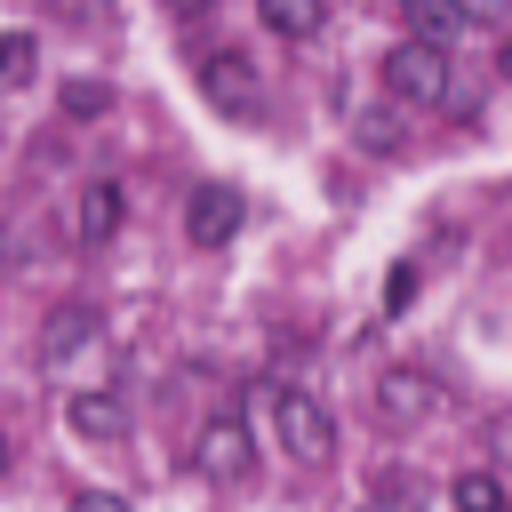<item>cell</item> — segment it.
Returning a JSON list of instances; mask_svg holds the SVG:
<instances>
[{
    "mask_svg": "<svg viewBox=\"0 0 512 512\" xmlns=\"http://www.w3.org/2000/svg\"><path fill=\"white\" fill-rule=\"evenodd\" d=\"M272 432H280V448H288L296 464H328V456H336V416H328L304 384H280V392H272Z\"/></svg>",
    "mask_w": 512,
    "mask_h": 512,
    "instance_id": "6da1fadb",
    "label": "cell"
},
{
    "mask_svg": "<svg viewBox=\"0 0 512 512\" xmlns=\"http://www.w3.org/2000/svg\"><path fill=\"white\" fill-rule=\"evenodd\" d=\"M384 88L400 96V104H448V48L440 40H392L384 48Z\"/></svg>",
    "mask_w": 512,
    "mask_h": 512,
    "instance_id": "7a4b0ae2",
    "label": "cell"
},
{
    "mask_svg": "<svg viewBox=\"0 0 512 512\" xmlns=\"http://www.w3.org/2000/svg\"><path fill=\"white\" fill-rule=\"evenodd\" d=\"M200 96H208L216 112L248 120V112L264 104V80H256V64H248L240 48H208V56H200Z\"/></svg>",
    "mask_w": 512,
    "mask_h": 512,
    "instance_id": "3957f363",
    "label": "cell"
},
{
    "mask_svg": "<svg viewBox=\"0 0 512 512\" xmlns=\"http://www.w3.org/2000/svg\"><path fill=\"white\" fill-rule=\"evenodd\" d=\"M432 400H440V384H432L424 368H384V376H376V392H368V408H376V424H384V432L424 424V416H432Z\"/></svg>",
    "mask_w": 512,
    "mask_h": 512,
    "instance_id": "277c9868",
    "label": "cell"
},
{
    "mask_svg": "<svg viewBox=\"0 0 512 512\" xmlns=\"http://www.w3.org/2000/svg\"><path fill=\"white\" fill-rule=\"evenodd\" d=\"M248 464H256L248 424H240V416H208L200 440H192V472H208V480H248Z\"/></svg>",
    "mask_w": 512,
    "mask_h": 512,
    "instance_id": "5b68a950",
    "label": "cell"
},
{
    "mask_svg": "<svg viewBox=\"0 0 512 512\" xmlns=\"http://www.w3.org/2000/svg\"><path fill=\"white\" fill-rule=\"evenodd\" d=\"M240 216H248V200H240L232 184H192V200H184V240H192V248H224V240L240 232Z\"/></svg>",
    "mask_w": 512,
    "mask_h": 512,
    "instance_id": "8992f818",
    "label": "cell"
},
{
    "mask_svg": "<svg viewBox=\"0 0 512 512\" xmlns=\"http://www.w3.org/2000/svg\"><path fill=\"white\" fill-rule=\"evenodd\" d=\"M64 424L80 440H128V392L120 384H88V392L64 400Z\"/></svg>",
    "mask_w": 512,
    "mask_h": 512,
    "instance_id": "52a82bcc",
    "label": "cell"
},
{
    "mask_svg": "<svg viewBox=\"0 0 512 512\" xmlns=\"http://www.w3.org/2000/svg\"><path fill=\"white\" fill-rule=\"evenodd\" d=\"M120 216H128V192H120L112 176L80 184V208H72V232H80V248H104V240L120 232Z\"/></svg>",
    "mask_w": 512,
    "mask_h": 512,
    "instance_id": "ba28073f",
    "label": "cell"
},
{
    "mask_svg": "<svg viewBox=\"0 0 512 512\" xmlns=\"http://www.w3.org/2000/svg\"><path fill=\"white\" fill-rule=\"evenodd\" d=\"M400 24H408L416 40L456 48V40H464V24H472V8H464V0H400Z\"/></svg>",
    "mask_w": 512,
    "mask_h": 512,
    "instance_id": "9c48e42d",
    "label": "cell"
},
{
    "mask_svg": "<svg viewBox=\"0 0 512 512\" xmlns=\"http://www.w3.org/2000/svg\"><path fill=\"white\" fill-rule=\"evenodd\" d=\"M88 336H96V312H80V304H72V312H48V328H40V368L56 376L72 352H88Z\"/></svg>",
    "mask_w": 512,
    "mask_h": 512,
    "instance_id": "30bf717a",
    "label": "cell"
},
{
    "mask_svg": "<svg viewBox=\"0 0 512 512\" xmlns=\"http://www.w3.org/2000/svg\"><path fill=\"white\" fill-rule=\"evenodd\" d=\"M256 16H264L280 40H312V32H320V0H256Z\"/></svg>",
    "mask_w": 512,
    "mask_h": 512,
    "instance_id": "8fae6325",
    "label": "cell"
},
{
    "mask_svg": "<svg viewBox=\"0 0 512 512\" xmlns=\"http://www.w3.org/2000/svg\"><path fill=\"white\" fill-rule=\"evenodd\" d=\"M32 72H40V40L32 32H8L0 40V80L8 88H32Z\"/></svg>",
    "mask_w": 512,
    "mask_h": 512,
    "instance_id": "7c38bea8",
    "label": "cell"
},
{
    "mask_svg": "<svg viewBox=\"0 0 512 512\" xmlns=\"http://www.w3.org/2000/svg\"><path fill=\"white\" fill-rule=\"evenodd\" d=\"M64 112L72 120H96V112H112V88L104 80H64Z\"/></svg>",
    "mask_w": 512,
    "mask_h": 512,
    "instance_id": "4fadbf2b",
    "label": "cell"
},
{
    "mask_svg": "<svg viewBox=\"0 0 512 512\" xmlns=\"http://www.w3.org/2000/svg\"><path fill=\"white\" fill-rule=\"evenodd\" d=\"M448 496H456V504H504V480H488V472H464Z\"/></svg>",
    "mask_w": 512,
    "mask_h": 512,
    "instance_id": "5bb4252c",
    "label": "cell"
},
{
    "mask_svg": "<svg viewBox=\"0 0 512 512\" xmlns=\"http://www.w3.org/2000/svg\"><path fill=\"white\" fill-rule=\"evenodd\" d=\"M360 144H368V152H392V144H400V120H392V112H368V120H360Z\"/></svg>",
    "mask_w": 512,
    "mask_h": 512,
    "instance_id": "9a60e30c",
    "label": "cell"
},
{
    "mask_svg": "<svg viewBox=\"0 0 512 512\" xmlns=\"http://www.w3.org/2000/svg\"><path fill=\"white\" fill-rule=\"evenodd\" d=\"M464 8H472L480 24H496V16H512V0H464Z\"/></svg>",
    "mask_w": 512,
    "mask_h": 512,
    "instance_id": "2e32d148",
    "label": "cell"
},
{
    "mask_svg": "<svg viewBox=\"0 0 512 512\" xmlns=\"http://www.w3.org/2000/svg\"><path fill=\"white\" fill-rule=\"evenodd\" d=\"M496 80H512V32H504V48H496Z\"/></svg>",
    "mask_w": 512,
    "mask_h": 512,
    "instance_id": "e0dca14e",
    "label": "cell"
},
{
    "mask_svg": "<svg viewBox=\"0 0 512 512\" xmlns=\"http://www.w3.org/2000/svg\"><path fill=\"white\" fill-rule=\"evenodd\" d=\"M168 8H184V16H200V8H208V0H168Z\"/></svg>",
    "mask_w": 512,
    "mask_h": 512,
    "instance_id": "ac0fdd59",
    "label": "cell"
}]
</instances>
